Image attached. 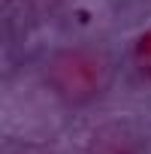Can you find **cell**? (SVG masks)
<instances>
[{"label": "cell", "instance_id": "1", "mask_svg": "<svg viewBox=\"0 0 151 154\" xmlns=\"http://www.w3.org/2000/svg\"><path fill=\"white\" fill-rule=\"evenodd\" d=\"M48 75H51V85L57 88V94L72 103H85V100L97 97L103 88V63L91 51H79V48L60 51L51 60Z\"/></svg>", "mask_w": 151, "mask_h": 154}, {"label": "cell", "instance_id": "2", "mask_svg": "<svg viewBox=\"0 0 151 154\" xmlns=\"http://www.w3.org/2000/svg\"><path fill=\"white\" fill-rule=\"evenodd\" d=\"M133 63H136V69L145 75V79H151V27L136 36V42H133Z\"/></svg>", "mask_w": 151, "mask_h": 154}]
</instances>
